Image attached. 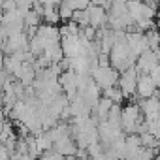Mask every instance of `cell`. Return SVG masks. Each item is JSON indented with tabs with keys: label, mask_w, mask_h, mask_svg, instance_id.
I'll return each instance as SVG.
<instances>
[{
	"label": "cell",
	"mask_w": 160,
	"mask_h": 160,
	"mask_svg": "<svg viewBox=\"0 0 160 160\" xmlns=\"http://www.w3.org/2000/svg\"><path fill=\"white\" fill-rule=\"evenodd\" d=\"M92 77H94V83H98L100 87L111 89V87H115V83H117L119 73L115 72V68H109V66H96V68L92 70Z\"/></svg>",
	"instance_id": "cell-1"
},
{
	"label": "cell",
	"mask_w": 160,
	"mask_h": 160,
	"mask_svg": "<svg viewBox=\"0 0 160 160\" xmlns=\"http://www.w3.org/2000/svg\"><path fill=\"white\" fill-rule=\"evenodd\" d=\"M136 85H138V70L136 68H128L121 73L119 77V89L124 96H130L136 92Z\"/></svg>",
	"instance_id": "cell-2"
},
{
	"label": "cell",
	"mask_w": 160,
	"mask_h": 160,
	"mask_svg": "<svg viewBox=\"0 0 160 160\" xmlns=\"http://www.w3.org/2000/svg\"><path fill=\"white\" fill-rule=\"evenodd\" d=\"M158 64H160V55H158V51L147 49V51H143V53L138 57V68H136V70H141V72H145V73H151Z\"/></svg>",
	"instance_id": "cell-3"
},
{
	"label": "cell",
	"mask_w": 160,
	"mask_h": 160,
	"mask_svg": "<svg viewBox=\"0 0 160 160\" xmlns=\"http://www.w3.org/2000/svg\"><path fill=\"white\" fill-rule=\"evenodd\" d=\"M136 92L141 96V98H151V96H154V92H156V87H154V83H152V79H151V75H138V85H136Z\"/></svg>",
	"instance_id": "cell-4"
},
{
	"label": "cell",
	"mask_w": 160,
	"mask_h": 160,
	"mask_svg": "<svg viewBox=\"0 0 160 160\" xmlns=\"http://www.w3.org/2000/svg\"><path fill=\"white\" fill-rule=\"evenodd\" d=\"M87 13H89V19H91L92 27H102L108 21L106 10L102 6H87Z\"/></svg>",
	"instance_id": "cell-5"
},
{
	"label": "cell",
	"mask_w": 160,
	"mask_h": 160,
	"mask_svg": "<svg viewBox=\"0 0 160 160\" xmlns=\"http://www.w3.org/2000/svg\"><path fill=\"white\" fill-rule=\"evenodd\" d=\"M151 79H152V83H154V87L156 89H160V64L151 72Z\"/></svg>",
	"instance_id": "cell-6"
},
{
	"label": "cell",
	"mask_w": 160,
	"mask_h": 160,
	"mask_svg": "<svg viewBox=\"0 0 160 160\" xmlns=\"http://www.w3.org/2000/svg\"><path fill=\"white\" fill-rule=\"evenodd\" d=\"M152 136H154V138H156V141L160 143V126H156V128L152 130Z\"/></svg>",
	"instance_id": "cell-7"
}]
</instances>
